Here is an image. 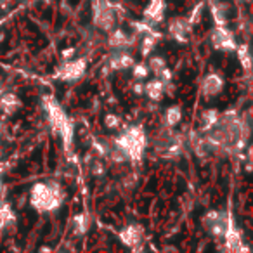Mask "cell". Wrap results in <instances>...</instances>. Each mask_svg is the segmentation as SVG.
Returning a JSON list of instances; mask_svg holds the SVG:
<instances>
[{
  "label": "cell",
  "instance_id": "6da1fadb",
  "mask_svg": "<svg viewBox=\"0 0 253 253\" xmlns=\"http://www.w3.org/2000/svg\"><path fill=\"white\" fill-rule=\"evenodd\" d=\"M42 106L47 113L50 126L54 128L56 134H59V137L63 139L64 151L70 155L71 153V144H73V135H75V126L73 122L68 118L66 111L63 109V106L52 97V95H43L42 97Z\"/></svg>",
  "mask_w": 253,
  "mask_h": 253
},
{
  "label": "cell",
  "instance_id": "7a4b0ae2",
  "mask_svg": "<svg viewBox=\"0 0 253 253\" xmlns=\"http://www.w3.org/2000/svg\"><path fill=\"white\" fill-rule=\"evenodd\" d=\"M113 144L125 155L126 162L137 163L144 156L146 146H148V135L141 125L126 126L118 137H115Z\"/></svg>",
  "mask_w": 253,
  "mask_h": 253
},
{
  "label": "cell",
  "instance_id": "3957f363",
  "mask_svg": "<svg viewBox=\"0 0 253 253\" xmlns=\"http://www.w3.org/2000/svg\"><path fill=\"white\" fill-rule=\"evenodd\" d=\"M64 201L63 187L57 182H37L30 191V205L37 211H54Z\"/></svg>",
  "mask_w": 253,
  "mask_h": 253
},
{
  "label": "cell",
  "instance_id": "277c9868",
  "mask_svg": "<svg viewBox=\"0 0 253 253\" xmlns=\"http://www.w3.org/2000/svg\"><path fill=\"white\" fill-rule=\"evenodd\" d=\"M118 14L111 0H92V23L101 32H111L115 30Z\"/></svg>",
  "mask_w": 253,
  "mask_h": 253
},
{
  "label": "cell",
  "instance_id": "5b68a950",
  "mask_svg": "<svg viewBox=\"0 0 253 253\" xmlns=\"http://www.w3.org/2000/svg\"><path fill=\"white\" fill-rule=\"evenodd\" d=\"M87 71V61L84 57H78V59H70L56 71L54 78L61 82H77Z\"/></svg>",
  "mask_w": 253,
  "mask_h": 253
},
{
  "label": "cell",
  "instance_id": "8992f818",
  "mask_svg": "<svg viewBox=\"0 0 253 253\" xmlns=\"http://www.w3.org/2000/svg\"><path fill=\"white\" fill-rule=\"evenodd\" d=\"M211 45L213 49L222 50V52H234L238 42H236V37L227 26H215L211 30Z\"/></svg>",
  "mask_w": 253,
  "mask_h": 253
},
{
  "label": "cell",
  "instance_id": "52a82bcc",
  "mask_svg": "<svg viewBox=\"0 0 253 253\" xmlns=\"http://www.w3.org/2000/svg\"><path fill=\"white\" fill-rule=\"evenodd\" d=\"M227 215H229V211L225 213V211H218V210H211V211H208V213H205L203 220H201L203 222L205 231L213 236V238L222 239V236H224V232H225V227H227Z\"/></svg>",
  "mask_w": 253,
  "mask_h": 253
},
{
  "label": "cell",
  "instance_id": "ba28073f",
  "mask_svg": "<svg viewBox=\"0 0 253 253\" xmlns=\"http://www.w3.org/2000/svg\"><path fill=\"white\" fill-rule=\"evenodd\" d=\"M118 238L130 250H139L141 243L144 241V227L141 224H128L120 231Z\"/></svg>",
  "mask_w": 253,
  "mask_h": 253
},
{
  "label": "cell",
  "instance_id": "9c48e42d",
  "mask_svg": "<svg viewBox=\"0 0 253 253\" xmlns=\"http://www.w3.org/2000/svg\"><path fill=\"white\" fill-rule=\"evenodd\" d=\"M222 239L225 241V250L229 252H246V246H243V238H241V232L238 231L234 224V218L232 215H227V227H225V232L222 236Z\"/></svg>",
  "mask_w": 253,
  "mask_h": 253
},
{
  "label": "cell",
  "instance_id": "30bf717a",
  "mask_svg": "<svg viewBox=\"0 0 253 253\" xmlns=\"http://www.w3.org/2000/svg\"><path fill=\"white\" fill-rule=\"evenodd\" d=\"M224 85L225 80L220 73H208L205 77L203 84H201V92H203V95L207 99H211L224 90Z\"/></svg>",
  "mask_w": 253,
  "mask_h": 253
},
{
  "label": "cell",
  "instance_id": "8fae6325",
  "mask_svg": "<svg viewBox=\"0 0 253 253\" xmlns=\"http://www.w3.org/2000/svg\"><path fill=\"white\" fill-rule=\"evenodd\" d=\"M191 28H193V26L187 23L186 18H175V19H172V23L169 25V33L175 42L186 43L191 35Z\"/></svg>",
  "mask_w": 253,
  "mask_h": 253
},
{
  "label": "cell",
  "instance_id": "7c38bea8",
  "mask_svg": "<svg viewBox=\"0 0 253 253\" xmlns=\"http://www.w3.org/2000/svg\"><path fill=\"white\" fill-rule=\"evenodd\" d=\"M135 26H137L139 32L144 30V37H142V42H141V54H142V57H149L153 50L156 49V43H158V40L162 35L156 33L153 28H148V26H144V25H135Z\"/></svg>",
  "mask_w": 253,
  "mask_h": 253
},
{
  "label": "cell",
  "instance_id": "4fadbf2b",
  "mask_svg": "<svg viewBox=\"0 0 253 253\" xmlns=\"http://www.w3.org/2000/svg\"><path fill=\"white\" fill-rule=\"evenodd\" d=\"M134 56L130 52H126L125 49H115V54L109 59V66L115 71H123L134 66Z\"/></svg>",
  "mask_w": 253,
  "mask_h": 253
},
{
  "label": "cell",
  "instance_id": "5bb4252c",
  "mask_svg": "<svg viewBox=\"0 0 253 253\" xmlns=\"http://www.w3.org/2000/svg\"><path fill=\"white\" fill-rule=\"evenodd\" d=\"M142 16L149 23H162L165 16V0H149Z\"/></svg>",
  "mask_w": 253,
  "mask_h": 253
},
{
  "label": "cell",
  "instance_id": "9a60e30c",
  "mask_svg": "<svg viewBox=\"0 0 253 253\" xmlns=\"http://www.w3.org/2000/svg\"><path fill=\"white\" fill-rule=\"evenodd\" d=\"M21 108V99L12 92H4L0 95V113L11 116Z\"/></svg>",
  "mask_w": 253,
  "mask_h": 253
},
{
  "label": "cell",
  "instance_id": "2e32d148",
  "mask_svg": "<svg viewBox=\"0 0 253 253\" xmlns=\"http://www.w3.org/2000/svg\"><path fill=\"white\" fill-rule=\"evenodd\" d=\"M16 224V213L12 210V207L4 201V198H0V231L12 227Z\"/></svg>",
  "mask_w": 253,
  "mask_h": 253
},
{
  "label": "cell",
  "instance_id": "e0dca14e",
  "mask_svg": "<svg viewBox=\"0 0 253 253\" xmlns=\"http://www.w3.org/2000/svg\"><path fill=\"white\" fill-rule=\"evenodd\" d=\"M108 33V45L113 47V49H126L132 43V39L123 30H111Z\"/></svg>",
  "mask_w": 253,
  "mask_h": 253
},
{
  "label": "cell",
  "instance_id": "ac0fdd59",
  "mask_svg": "<svg viewBox=\"0 0 253 253\" xmlns=\"http://www.w3.org/2000/svg\"><path fill=\"white\" fill-rule=\"evenodd\" d=\"M144 94L148 95L151 101L160 102L163 99V95H165V84H163L160 78H155V80L148 82V84L144 85Z\"/></svg>",
  "mask_w": 253,
  "mask_h": 253
},
{
  "label": "cell",
  "instance_id": "d6986e66",
  "mask_svg": "<svg viewBox=\"0 0 253 253\" xmlns=\"http://www.w3.org/2000/svg\"><path fill=\"white\" fill-rule=\"evenodd\" d=\"M218 116H220V113H218V109L211 108V109H205L203 115H201V132H208L211 128V126L215 125V123L218 122Z\"/></svg>",
  "mask_w": 253,
  "mask_h": 253
},
{
  "label": "cell",
  "instance_id": "ffe728a7",
  "mask_svg": "<svg viewBox=\"0 0 253 253\" xmlns=\"http://www.w3.org/2000/svg\"><path fill=\"white\" fill-rule=\"evenodd\" d=\"M182 120V109L180 106H170V108L165 109V126H177Z\"/></svg>",
  "mask_w": 253,
  "mask_h": 253
},
{
  "label": "cell",
  "instance_id": "44dd1931",
  "mask_svg": "<svg viewBox=\"0 0 253 253\" xmlns=\"http://www.w3.org/2000/svg\"><path fill=\"white\" fill-rule=\"evenodd\" d=\"M236 52H238V59H239V64L243 66V70L246 73H250V66H252V57H250V47L248 43H239L236 47Z\"/></svg>",
  "mask_w": 253,
  "mask_h": 253
},
{
  "label": "cell",
  "instance_id": "7402d4cb",
  "mask_svg": "<svg viewBox=\"0 0 253 253\" xmlns=\"http://www.w3.org/2000/svg\"><path fill=\"white\" fill-rule=\"evenodd\" d=\"M148 68H149V73H155L156 77H160V73L169 66H167V61L163 59L162 56H153V57H149Z\"/></svg>",
  "mask_w": 253,
  "mask_h": 253
},
{
  "label": "cell",
  "instance_id": "603a6c76",
  "mask_svg": "<svg viewBox=\"0 0 253 253\" xmlns=\"http://www.w3.org/2000/svg\"><path fill=\"white\" fill-rule=\"evenodd\" d=\"M134 70H132V75L137 82H144L146 78L149 77V68H148V63H134Z\"/></svg>",
  "mask_w": 253,
  "mask_h": 253
},
{
  "label": "cell",
  "instance_id": "cb8c5ba5",
  "mask_svg": "<svg viewBox=\"0 0 253 253\" xmlns=\"http://www.w3.org/2000/svg\"><path fill=\"white\" fill-rule=\"evenodd\" d=\"M203 9H205V4H203V2H201V4H198V5H194V9L191 11L189 18H186V19H187V23H189L191 26H194L196 23H200V21H201V16H203Z\"/></svg>",
  "mask_w": 253,
  "mask_h": 253
},
{
  "label": "cell",
  "instance_id": "d4e9b609",
  "mask_svg": "<svg viewBox=\"0 0 253 253\" xmlns=\"http://www.w3.org/2000/svg\"><path fill=\"white\" fill-rule=\"evenodd\" d=\"M73 231L75 234H84L87 231V220H85V215H75L73 217Z\"/></svg>",
  "mask_w": 253,
  "mask_h": 253
},
{
  "label": "cell",
  "instance_id": "484cf974",
  "mask_svg": "<svg viewBox=\"0 0 253 253\" xmlns=\"http://www.w3.org/2000/svg\"><path fill=\"white\" fill-rule=\"evenodd\" d=\"M104 125H106V128H109V130H118L120 125H122V120H120L118 115L108 113V115L104 116Z\"/></svg>",
  "mask_w": 253,
  "mask_h": 253
},
{
  "label": "cell",
  "instance_id": "4316f807",
  "mask_svg": "<svg viewBox=\"0 0 253 253\" xmlns=\"http://www.w3.org/2000/svg\"><path fill=\"white\" fill-rule=\"evenodd\" d=\"M92 170H94L95 175H102V173H104V165H102V163L97 160V162H95L94 165H92Z\"/></svg>",
  "mask_w": 253,
  "mask_h": 253
},
{
  "label": "cell",
  "instance_id": "83f0119b",
  "mask_svg": "<svg viewBox=\"0 0 253 253\" xmlns=\"http://www.w3.org/2000/svg\"><path fill=\"white\" fill-rule=\"evenodd\" d=\"M134 92H135V94H139V95L144 94V84H142V82L135 84V85H134Z\"/></svg>",
  "mask_w": 253,
  "mask_h": 253
},
{
  "label": "cell",
  "instance_id": "f1b7e54d",
  "mask_svg": "<svg viewBox=\"0 0 253 253\" xmlns=\"http://www.w3.org/2000/svg\"><path fill=\"white\" fill-rule=\"evenodd\" d=\"M2 94H4V82L0 80V95H2Z\"/></svg>",
  "mask_w": 253,
  "mask_h": 253
},
{
  "label": "cell",
  "instance_id": "f546056e",
  "mask_svg": "<svg viewBox=\"0 0 253 253\" xmlns=\"http://www.w3.org/2000/svg\"><path fill=\"white\" fill-rule=\"evenodd\" d=\"M2 191H4V186H2V180H0V198H2Z\"/></svg>",
  "mask_w": 253,
  "mask_h": 253
},
{
  "label": "cell",
  "instance_id": "4dcf8cb0",
  "mask_svg": "<svg viewBox=\"0 0 253 253\" xmlns=\"http://www.w3.org/2000/svg\"><path fill=\"white\" fill-rule=\"evenodd\" d=\"M0 132H2V118H0Z\"/></svg>",
  "mask_w": 253,
  "mask_h": 253
}]
</instances>
